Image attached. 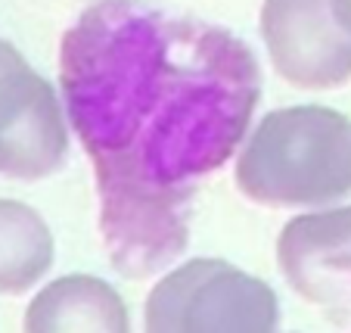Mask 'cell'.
Returning a JSON list of instances; mask_svg holds the SVG:
<instances>
[{
  "mask_svg": "<svg viewBox=\"0 0 351 333\" xmlns=\"http://www.w3.org/2000/svg\"><path fill=\"white\" fill-rule=\"evenodd\" d=\"M56 259L50 225L38 209L19 200H0V293L32 290Z\"/></svg>",
  "mask_w": 351,
  "mask_h": 333,
  "instance_id": "8",
  "label": "cell"
},
{
  "mask_svg": "<svg viewBox=\"0 0 351 333\" xmlns=\"http://www.w3.org/2000/svg\"><path fill=\"white\" fill-rule=\"evenodd\" d=\"M280 299L267 280L224 259H190L149 290L146 333H277Z\"/></svg>",
  "mask_w": 351,
  "mask_h": 333,
  "instance_id": "3",
  "label": "cell"
},
{
  "mask_svg": "<svg viewBox=\"0 0 351 333\" xmlns=\"http://www.w3.org/2000/svg\"><path fill=\"white\" fill-rule=\"evenodd\" d=\"M261 38L289 84L330 91L351 78V34L339 25L330 0H265Z\"/></svg>",
  "mask_w": 351,
  "mask_h": 333,
  "instance_id": "5",
  "label": "cell"
},
{
  "mask_svg": "<svg viewBox=\"0 0 351 333\" xmlns=\"http://www.w3.org/2000/svg\"><path fill=\"white\" fill-rule=\"evenodd\" d=\"M330 3H332V13H336L339 25L351 34V0H330Z\"/></svg>",
  "mask_w": 351,
  "mask_h": 333,
  "instance_id": "9",
  "label": "cell"
},
{
  "mask_svg": "<svg viewBox=\"0 0 351 333\" xmlns=\"http://www.w3.org/2000/svg\"><path fill=\"white\" fill-rule=\"evenodd\" d=\"M277 265L302 299L324 308L351 306V206L289 218L277 240Z\"/></svg>",
  "mask_w": 351,
  "mask_h": 333,
  "instance_id": "6",
  "label": "cell"
},
{
  "mask_svg": "<svg viewBox=\"0 0 351 333\" xmlns=\"http://www.w3.org/2000/svg\"><path fill=\"white\" fill-rule=\"evenodd\" d=\"M60 87L115 271L140 280L168 268L190 246L196 184L249 137L261 100L252 47L143 0H99L62 38Z\"/></svg>",
  "mask_w": 351,
  "mask_h": 333,
  "instance_id": "1",
  "label": "cell"
},
{
  "mask_svg": "<svg viewBox=\"0 0 351 333\" xmlns=\"http://www.w3.org/2000/svg\"><path fill=\"white\" fill-rule=\"evenodd\" d=\"M22 333H131V314L103 277L66 274L28 302Z\"/></svg>",
  "mask_w": 351,
  "mask_h": 333,
  "instance_id": "7",
  "label": "cell"
},
{
  "mask_svg": "<svg viewBox=\"0 0 351 333\" xmlns=\"http://www.w3.org/2000/svg\"><path fill=\"white\" fill-rule=\"evenodd\" d=\"M237 187L277 209L342 200L351 194V119L317 103L267 113L237 156Z\"/></svg>",
  "mask_w": 351,
  "mask_h": 333,
  "instance_id": "2",
  "label": "cell"
},
{
  "mask_svg": "<svg viewBox=\"0 0 351 333\" xmlns=\"http://www.w3.org/2000/svg\"><path fill=\"white\" fill-rule=\"evenodd\" d=\"M53 84L0 41V174L16 181L50 178L66 165L69 128Z\"/></svg>",
  "mask_w": 351,
  "mask_h": 333,
  "instance_id": "4",
  "label": "cell"
}]
</instances>
